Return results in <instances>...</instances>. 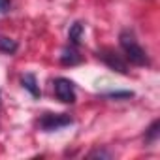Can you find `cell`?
I'll return each mask as SVG.
<instances>
[{"label": "cell", "instance_id": "1", "mask_svg": "<svg viewBox=\"0 0 160 160\" xmlns=\"http://www.w3.org/2000/svg\"><path fill=\"white\" fill-rule=\"evenodd\" d=\"M119 43H121V47H122V51H124L126 60H130V62L136 64V66H149V57H147L145 49L136 42V38H134L132 32H128V30L121 32Z\"/></svg>", "mask_w": 160, "mask_h": 160}, {"label": "cell", "instance_id": "2", "mask_svg": "<svg viewBox=\"0 0 160 160\" xmlns=\"http://www.w3.org/2000/svg\"><path fill=\"white\" fill-rule=\"evenodd\" d=\"M73 121L70 115L66 113H45L40 117L38 121V126L43 130V132H55V130H60L64 126H70Z\"/></svg>", "mask_w": 160, "mask_h": 160}, {"label": "cell", "instance_id": "3", "mask_svg": "<svg viewBox=\"0 0 160 160\" xmlns=\"http://www.w3.org/2000/svg\"><path fill=\"white\" fill-rule=\"evenodd\" d=\"M53 91H55V96L62 104H73L75 102V87H73V83L70 79L57 77L53 81Z\"/></svg>", "mask_w": 160, "mask_h": 160}, {"label": "cell", "instance_id": "4", "mask_svg": "<svg viewBox=\"0 0 160 160\" xmlns=\"http://www.w3.org/2000/svg\"><path fill=\"white\" fill-rule=\"evenodd\" d=\"M98 58H102L111 70L119 72V73H128V66H126V60L113 49L106 47V49H100L98 51Z\"/></svg>", "mask_w": 160, "mask_h": 160}, {"label": "cell", "instance_id": "5", "mask_svg": "<svg viewBox=\"0 0 160 160\" xmlns=\"http://www.w3.org/2000/svg\"><path fill=\"white\" fill-rule=\"evenodd\" d=\"M60 62L64 66H75L81 62V55H79L77 47L70 43V47H64L62 49V55H60Z\"/></svg>", "mask_w": 160, "mask_h": 160}, {"label": "cell", "instance_id": "6", "mask_svg": "<svg viewBox=\"0 0 160 160\" xmlns=\"http://www.w3.org/2000/svg\"><path fill=\"white\" fill-rule=\"evenodd\" d=\"M23 87H25L34 98H40V87H38L36 77H34L32 73H25V75H23Z\"/></svg>", "mask_w": 160, "mask_h": 160}, {"label": "cell", "instance_id": "7", "mask_svg": "<svg viewBox=\"0 0 160 160\" xmlns=\"http://www.w3.org/2000/svg\"><path fill=\"white\" fill-rule=\"evenodd\" d=\"M81 36H83V25H81V23H73V25L70 27V32H68L70 43L77 47L79 43H81Z\"/></svg>", "mask_w": 160, "mask_h": 160}, {"label": "cell", "instance_id": "8", "mask_svg": "<svg viewBox=\"0 0 160 160\" xmlns=\"http://www.w3.org/2000/svg\"><path fill=\"white\" fill-rule=\"evenodd\" d=\"M0 51L6 55H13L17 51V42L12 38H0Z\"/></svg>", "mask_w": 160, "mask_h": 160}, {"label": "cell", "instance_id": "9", "mask_svg": "<svg viewBox=\"0 0 160 160\" xmlns=\"http://www.w3.org/2000/svg\"><path fill=\"white\" fill-rule=\"evenodd\" d=\"M160 128V121H154L151 126H149V130H147V134H145V141L147 143H152V141H156V138H158V130Z\"/></svg>", "mask_w": 160, "mask_h": 160}, {"label": "cell", "instance_id": "10", "mask_svg": "<svg viewBox=\"0 0 160 160\" xmlns=\"http://www.w3.org/2000/svg\"><path fill=\"white\" fill-rule=\"evenodd\" d=\"M10 6H12V2H10V0H0V13H6V12H10Z\"/></svg>", "mask_w": 160, "mask_h": 160}, {"label": "cell", "instance_id": "11", "mask_svg": "<svg viewBox=\"0 0 160 160\" xmlns=\"http://www.w3.org/2000/svg\"><path fill=\"white\" fill-rule=\"evenodd\" d=\"M89 156H91V158H94V156H106V158H109L111 154H109V152H104V151H92Z\"/></svg>", "mask_w": 160, "mask_h": 160}]
</instances>
